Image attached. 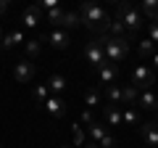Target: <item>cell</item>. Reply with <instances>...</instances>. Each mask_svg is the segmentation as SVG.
<instances>
[{
    "label": "cell",
    "mask_w": 158,
    "mask_h": 148,
    "mask_svg": "<svg viewBox=\"0 0 158 148\" xmlns=\"http://www.w3.org/2000/svg\"><path fill=\"white\" fill-rule=\"evenodd\" d=\"M77 13H79V21L85 24L87 29L98 32V37L108 34V29H111V21H113V19L108 16V13L103 11L100 6H95V3H82Z\"/></svg>",
    "instance_id": "6da1fadb"
},
{
    "label": "cell",
    "mask_w": 158,
    "mask_h": 148,
    "mask_svg": "<svg viewBox=\"0 0 158 148\" xmlns=\"http://www.w3.org/2000/svg\"><path fill=\"white\" fill-rule=\"evenodd\" d=\"M100 42H103V50H106V61L113 63V66H118V63L129 56V40H127V37H111V34H103Z\"/></svg>",
    "instance_id": "7a4b0ae2"
},
{
    "label": "cell",
    "mask_w": 158,
    "mask_h": 148,
    "mask_svg": "<svg viewBox=\"0 0 158 148\" xmlns=\"http://www.w3.org/2000/svg\"><path fill=\"white\" fill-rule=\"evenodd\" d=\"M116 19L127 27V32H129L132 37L142 29V13H140V8L132 6V3H118L116 6Z\"/></svg>",
    "instance_id": "3957f363"
},
{
    "label": "cell",
    "mask_w": 158,
    "mask_h": 148,
    "mask_svg": "<svg viewBox=\"0 0 158 148\" xmlns=\"http://www.w3.org/2000/svg\"><path fill=\"white\" fill-rule=\"evenodd\" d=\"M132 87H137V90H150L153 85H156V72H153V66H148V63H140V66L132 69V80H129Z\"/></svg>",
    "instance_id": "277c9868"
},
{
    "label": "cell",
    "mask_w": 158,
    "mask_h": 148,
    "mask_svg": "<svg viewBox=\"0 0 158 148\" xmlns=\"http://www.w3.org/2000/svg\"><path fill=\"white\" fill-rule=\"evenodd\" d=\"M85 58H87V63L95 66V69H100L103 63H106V50H103L100 37H92V40L85 45Z\"/></svg>",
    "instance_id": "5b68a950"
},
{
    "label": "cell",
    "mask_w": 158,
    "mask_h": 148,
    "mask_svg": "<svg viewBox=\"0 0 158 148\" xmlns=\"http://www.w3.org/2000/svg\"><path fill=\"white\" fill-rule=\"evenodd\" d=\"M34 74H37V66H34L29 58H21V61H16V66H13V80L16 82H32Z\"/></svg>",
    "instance_id": "8992f818"
},
{
    "label": "cell",
    "mask_w": 158,
    "mask_h": 148,
    "mask_svg": "<svg viewBox=\"0 0 158 148\" xmlns=\"http://www.w3.org/2000/svg\"><path fill=\"white\" fill-rule=\"evenodd\" d=\"M45 40L50 42L56 50H66V48L71 45V34H69L66 29H53L50 34H45Z\"/></svg>",
    "instance_id": "52a82bcc"
},
{
    "label": "cell",
    "mask_w": 158,
    "mask_h": 148,
    "mask_svg": "<svg viewBox=\"0 0 158 148\" xmlns=\"http://www.w3.org/2000/svg\"><path fill=\"white\" fill-rule=\"evenodd\" d=\"M140 135H142V140H145L148 148H158V122H142Z\"/></svg>",
    "instance_id": "ba28073f"
},
{
    "label": "cell",
    "mask_w": 158,
    "mask_h": 148,
    "mask_svg": "<svg viewBox=\"0 0 158 148\" xmlns=\"http://www.w3.org/2000/svg\"><path fill=\"white\" fill-rule=\"evenodd\" d=\"M98 72V82H100L103 87H108V85H116V77H118V66H113V63H103L100 69H95Z\"/></svg>",
    "instance_id": "9c48e42d"
},
{
    "label": "cell",
    "mask_w": 158,
    "mask_h": 148,
    "mask_svg": "<svg viewBox=\"0 0 158 148\" xmlns=\"http://www.w3.org/2000/svg\"><path fill=\"white\" fill-rule=\"evenodd\" d=\"M19 21H21V27H24V29H37V24L42 21V11H40L37 6H29L27 11L19 16Z\"/></svg>",
    "instance_id": "30bf717a"
},
{
    "label": "cell",
    "mask_w": 158,
    "mask_h": 148,
    "mask_svg": "<svg viewBox=\"0 0 158 148\" xmlns=\"http://www.w3.org/2000/svg\"><path fill=\"white\" fill-rule=\"evenodd\" d=\"M42 106H45V111L53 116V119H61V116L66 114V101H63L61 95H50Z\"/></svg>",
    "instance_id": "8fae6325"
},
{
    "label": "cell",
    "mask_w": 158,
    "mask_h": 148,
    "mask_svg": "<svg viewBox=\"0 0 158 148\" xmlns=\"http://www.w3.org/2000/svg\"><path fill=\"white\" fill-rule=\"evenodd\" d=\"M103 122H106V127L111 130V127H121L124 122H121V106H103Z\"/></svg>",
    "instance_id": "7c38bea8"
},
{
    "label": "cell",
    "mask_w": 158,
    "mask_h": 148,
    "mask_svg": "<svg viewBox=\"0 0 158 148\" xmlns=\"http://www.w3.org/2000/svg\"><path fill=\"white\" fill-rule=\"evenodd\" d=\"M135 106L145 108V111H156V108H158V93H153V90H140Z\"/></svg>",
    "instance_id": "4fadbf2b"
},
{
    "label": "cell",
    "mask_w": 158,
    "mask_h": 148,
    "mask_svg": "<svg viewBox=\"0 0 158 148\" xmlns=\"http://www.w3.org/2000/svg\"><path fill=\"white\" fill-rule=\"evenodd\" d=\"M100 101H103V90H100V85H92V87H87V90H85V106L90 108V111L100 106Z\"/></svg>",
    "instance_id": "5bb4252c"
},
{
    "label": "cell",
    "mask_w": 158,
    "mask_h": 148,
    "mask_svg": "<svg viewBox=\"0 0 158 148\" xmlns=\"http://www.w3.org/2000/svg\"><path fill=\"white\" fill-rule=\"evenodd\" d=\"M103 98H106L108 106H124V101H121V87H118V85L103 87Z\"/></svg>",
    "instance_id": "9a60e30c"
},
{
    "label": "cell",
    "mask_w": 158,
    "mask_h": 148,
    "mask_svg": "<svg viewBox=\"0 0 158 148\" xmlns=\"http://www.w3.org/2000/svg\"><path fill=\"white\" fill-rule=\"evenodd\" d=\"M24 40V29H13V32H8L6 37H3V50H13L16 45H21Z\"/></svg>",
    "instance_id": "2e32d148"
},
{
    "label": "cell",
    "mask_w": 158,
    "mask_h": 148,
    "mask_svg": "<svg viewBox=\"0 0 158 148\" xmlns=\"http://www.w3.org/2000/svg\"><path fill=\"white\" fill-rule=\"evenodd\" d=\"M42 42H48L45 37H34V40H27L24 50H27V58H29V61H32L34 56H40V53H42Z\"/></svg>",
    "instance_id": "e0dca14e"
},
{
    "label": "cell",
    "mask_w": 158,
    "mask_h": 148,
    "mask_svg": "<svg viewBox=\"0 0 158 148\" xmlns=\"http://www.w3.org/2000/svg\"><path fill=\"white\" fill-rule=\"evenodd\" d=\"M87 135H90V140H92V143H100L103 137L108 135V127H106V124H100V122H92V124L87 127Z\"/></svg>",
    "instance_id": "ac0fdd59"
},
{
    "label": "cell",
    "mask_w": 158,
    "mask_h": 148,
    "mask_svg": "<svg viewBox=\"0 0 158 148\" xmlns=\"http://www.w3.org/2000/svg\"><path fill=\"white\" fill-rule=\"evenodd\" d=\"M121 122H124V124H129V127L140 124V111H137V106H127V108H121Z\"/></svg>",
    "instance_id": "d6986e66"
},
{
    "label": "cell",
    "mask_w": 158,
    "mask_h": 148,
    "mask_svg": "<svg viewBox=\"0 0 158 148\" xmlns=\"http://www.w3.org/2000/svg\"><path fill=\"white\" fill-rule=\"evenodd\" d=\"M140 13H142V16H148L150 21H156V19H158V0H142Z\"/></svg>",
    "instance_id": "ffe728a7"
},
{
    "label": "cell",
    "mask_w": 158,
    "mask_h": 148,
    "mask_svg": "<svg viewBox=\"0 0 158 148\" xmlns=\"http://www.w3.org/2000/svg\"><path fill=\"white\" fill-rule=\"evenodd\" d=\"M137 53H140L142 58H150L153 53H156V42H153L150 37H142V40L137 42Z\"/></svg>",
    "instance_id": "44dd1931"
},
{
    "label": "cell",
    "mask_w": 158,
    "mask_h": 148,
    "mask_svg": "<svg viewBox=\"0 0 158 148\" xmlns=\"http://www.w3.org/2000/svg\"><path fill=\"white\" fill-rule=\"evenodd\" d=\"M137 95H140V90L132 85H124L121 87V101H124V106H135L137 103Z\"/></svg>",
    "instance_id": "7402d4cb"
},
{
    "label": "cell",
    "mask_w": 158,
    "mask_h": 148,
    "mask_svg": "<svg viewBox=\"0 0 158 148\" xmlns=\"http://www.w3.org/2000/svg\"><path fill=\"white\" fill-rule=\"evenodd\" d=\"M48 90H53L56 95L63 93V90H66V77H63V74H53L50 80H48Z\"/></svg>",
    "instance_id": "603a6c76"
},
{
    "label": "cell",
    "mask_w": 158,
    "mask_h": 148,
    "mask_svg": "<svg viewBox=\"0 0 158 148\" xmlns=\"http://www.w3.org/2000/svg\"><path fill=\"white\" fill-rule=\"evenodd\" d=\"M71 140H74V148H82V146L87 143V132L79 127V122L71 127Z\"/></svg>",
    "instance_id": "cb8c5ba5"
},
{
    "label": "cell",
    "mask_w": 158,
    "mask_h": 148,
    "mask_svg": "<svg viewBox=\"0 0 158 148\" xmlns=\"http://www.w3.org/2000/svg\"><path fill=\"white\" fill-rule=\"evenodd\" d=\"M108 34H111V37H127V40L132 37V34L127 32V27L118 21V19H113V21H111V29H108Z\"/></svg>",
    "instance_id": "d4e9b609"
},
{
    "label": "cell",
    "mask_w": 158,
    "mask_h": 148,
    "mask_svg": "<svg viewBox=\"0 0 158 148\" xmlns=\"http://www.w3.org/2000/svg\"><path fill=\"white\" fill-rule=\"evenodd\" d=\"M63 13H66V11H63V8L58 6V8H53V11H48V13H45V19H48V21H50V24H53V27H56V29H61Z\"/></svg>",
    "instance_id": "484cf974"
},
{
    "label": "cell",
    "mask_w": 158,
    "mask_h": 148,
    "mask_svg": "<svg viewBox=\"0 0 158 148\" xmlns=\"http://www.w3.org/2000/svg\"><path fill=\"white\" fill-rule=\"evenodd\" d=\"M74 27H79V13H74V11H66L63 13V21H61V29H74Z\"/></svg>",
    "instance_id": "4316f807"
},
{
    "label": "cell",
    "mask_w": 158,
    "mask_h": 148,
    "mask_svg": "<svg viewBox=\"0 0 158 148\" xmlns=\"http://www.w3.org/2000/svg\"><path fill=\"white\" fill-rule=\"evenodd\" d=\"M32 98H34L37 103H45L48 98H50V95H48V85H37V87L32 90Z\"/></svg>",
    "instance_id": "83f0119b"
},
{
    "label": "cell",
    "mask_w": 158,
    "mask_h": 148,
    "mask_svg": "<svg viewBox=\"0 0 158 148\" xmlns=\"http://www.w3.org/2000/svg\"><path fill=\"white\" fill-rule=\"evenodd\" d=\"M148 37L158 45V19H156V21H148Z\"/></svg>",
    "instance_id": "f1b7e54d"
},
{
    "label": "cell",
    "mask_w": 158,
    "mask_h": 148,
    "mask_svg": "<svg viewBox=\"0 0 158 148\" xmlns=\"http://www.w3.org/2000/svg\"><path fill=\"white\" fill-rule=\"evenodd\" d=\"M98 146H100V148H116V137H113V135H111V132H108V135H106V137H103V140H100V143H98Z\"/></svg>",
    "instance_id": "f546056e"
},
{
    "label": "cell",
    "mask_w": 158,
    "mask_h": 148,
    "mask_svg": "<svg viewBox=\"0 0 158 148\" xmlns=\"http://www.w3.org/2000/svg\"><path fill=\"white\" fill-rule=\"evenodd\" d=\"M79 122H82V124H92V122H95V119H92V111H90V108H87V111H82Z\"/></svg>",
    "instance_id": "4dcf8cb0"
},
{
    "label": "cell",
    "mask_w": 158,
    "mask_h": 148,
    "mask_svg": "<svg viewBox=\"0 0 158 148\" xmlns=\"http://www.w3.org/2000/svg\"><path fill=\"white\" fill-rule=\"evenodd\" d=\"M6 11H8V0H0V19L6 16Z\"/></svg>",
    "instance_id": "1f68e13d"
},
{
    "label": "cell",
    "mask_w": 158,
    "mask_h": 148,
    "mask_svg": "<svg viewBox=\"0 0 158 148\" xmlns=\"http://www.w3.org/2000/svg\"><path fill=\"white\" fill-rule=\"evenodd\" d=\"M150 63H153V72H156V69H158V50L150 56Z\"/></svg>",
    "instance_id": "d6a6232c"
},
{
    "label": "cell",
    "mask_w": 158,
    "mask_h": 148,
    "mask_svg": "<svg viewBox=\"0 0 158 148\" xmlns=\"http://www.w3.org/2000/svg\"><path fill=\"white\" fill-rule=\"evenodd\" d=\"M82 148H100V146H98V143H92V140H87V143H85Z\"/></svg>",
    "instance_id": "836d02e7"
},
{
    "label": "cell",
    "mask_w": 158,
    "mask_h": 148,
    "mask_svg": "<svg viewBox=\"0 0 158 148\" xmlns=\"http://www.w3.org/2000/svg\"><path fill=\"white\" fill-rule=\"evenodd\" d=\"M3 37H6V34H3V29H0V45H3Z\"/></svg>",
    "instance_id": "e575fe53"
},
{
    "label": "cell",
    "mask_w": 158,
    "mask_h": 148,
    "mask_svg": "<svg viewBox=\"0 0 158 148\" xmlns=\"http://www.w3.org/2000/svg\"><path fill=\"white\" fill-rule=\"evenodd\" d=\"M63 148H74V146H63Z\"/></svg>",
    "instance_id": "d590c367"
}]
</instances>
